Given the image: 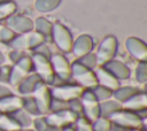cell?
Here are the masks:
<instances>
[{
	"label": "cell",
	"mask_w": 147,
	"mask_h": 131,
	"mask_svg": "<svg viewBox=\"0 0 147 131\" xmlns=\"http://www.w3.org/2000/svg\"><path fill=\"white\" fill-rule=\"evenodd\" d=\"M61 0H36L34 7L40 13H48L57 8Z\"/></svg>",
	"instance_id": "cell-27"
},
{
	"label": "cell",
	"mask_w": 147,
	"mask_h": 131,
	"mask_svg": "<svg viewBox=\"0 0 147 131\" xmlns=\"http://www.w3.org/2000/svg\"><path fill=\"white\" fill-rule=\"evenodd\" d=\"M7 1H10V0H0V5L3 3V2H7Z\"/></svg>",
	"instance_id": "cell-45"
},
{
	"label": "cell",
	"mask_w": 147,
	"mask_h": 131,
	"mask_svg": "<svg viewBox=\"0 0 147 131\" xmlns=\"http://www.w3.org/2000/svg\"><path fill=\"white\" fill-rule=\"evenodd\" d=\"M45 117L49 124H52L53 126H56L57 129H61L69 124H75V122L78 118V116L69 109L49 113V114L45 115Z\"/></svg>",
	"instance_id": "cell-12"
},
{
	"label": "cell",
	"mask_w": 147,
	"mask_h": 131,
	"mask_svg": "<svg viewBox=\"0 0 147 131\" xmlns=\"http://www.w3.org/2000/svg\"><path fill=\"white\" fill-rule=\"evenodd\" d=\"M60 131H76V129H75V124L65 125V126L61 128V129H60Z\"/></svg>",
	"instance_id": "cell-42"
},
{
	"label": "cell",
	"mask_w": 147,
	"mask_h": 131,
	"mask_svg": "<svg viewBox=\"0 0 147 131\" xmlns=\"http://www.w3.org/2000/svg\"><path fill=\"white\" fill-rule=\"evenodd\" d=\"M124 131H146V130L141 128V129H130V130H124Z\"/></svg>",
	"instance_id": "cell-44"
},
{
	"label": "cell",
	"mask_w": 147,
	"mask_h": 131,
	"mask_svg": "<svg viewBox=\"0 0 147 131\" xmlns=\"http://www.w3.org/2000/svg\"><path fill=\"white\" fill-rule=\"evenodd\" d=\"M21 108H22V97L10 94L8 97L0 99V113L1 114H11Z\"/></svg>",
	"instance_id": "cell-20"
},
{
	"label": "cell",
	"mask_w": 147,
	"mask_h": 131,
	"mask_svg": "<svg viewBox=\"0 0 147 131\" xmlns=\"http://www.w3.org/2000/svg\"><path fill=\"white\" fill-rule=\"evenodd\" d=\"M24 55H25V53H24V52L14 49V51H11V52L9 53V59H10V61H11L13 63H16V62H17L18 60H21Z\"/></svg>",
	"instance_id": "cell-40"
},
{
	"label": "cell",
	"mask_w": 147,
	"mask_h": 131,
	"mask_svg": "<svg viewBox=\"0 0 147 131\" xmlns=\"http://www.w3.org/2000/svg\"><path fill=\"white\" fill-rule=\"evenodd\" d=\"M32 70V60L31 56L25 54L21 60H18L10 68L9 84L13 86H17Z\"/></svg>",
	"instance_id": "cell-7"
},
{
	"label": "cell",
	"mask_w": 147,
	"mask_h": 131,
	"mask_svg": "<svg viewBox=\"0 0 147 131\" xmlns=\"http://www.w3.org/2000/svg\"><path fill=\"white\" fill-rule=\"evenodd\" d=\"M45 43V37L36 31H30L26 33H22L20 36H15L8 44L16 51H28L34 49L37 46Z\"/></svg>",
	"instance_id": "cell-2"
},
{
	"label": "cell",
	"mask_w": 147,
	"mask_h": 131,
	"mask_svg": "<svg viewBox=\"0 0 147 131\" xmlns=\"http://www.w3.org/2000/svg\"><path fill=\"white\" fill-rule=\"evenodd\" d=\"M106 70H108L115 78H117L118 80H125L129 79L131 76V70L130 68L121 62V61H116V60H110L107 63H105L102 66Z\"/></svg>",
	"instance_id": "cell-16"
},
{
	"label": "cell",
	"mask_w": 147,
	"mask_h": 131,
	"mask_svg": "<svg viewBox=\"0 0 147 131\" xmlns=\"http://www.w3.org/2000/svg\"><path fill=\"white\" fill-rule=\"evenodd\" d=\"M22 109H24L30 116H41L40 111L37 107V103L32 95H24L22 97Z\"/></svg>",
	"instance_id": "cell-25"
},
{
	"label": "cell",
	"mask_w": 147,
	"mask_h": 131,
	"mask_svg": "<svg viewBox=\"0 0 147 131\" xmlns=\"http://www.w3.org/2000/svg\"><path fill=\"white\" fill-rule=\"evenodd\" d=\"M75 129L76 131H93L92 123L88 120H86L84 116L77 118V121L75 122Z\"/></svg>",
	"instance_id": "cell-34"
},
{
	"label": "cell",
	"mask_w": 147,
	"mask_h": 131,
	"mask_svg": "<svg viewBox=\"0 0 147 131\" xmlns=\"http://www.w3.org/2000/svg\"><path fill=\"white\" fill-rule=\"evenodd\" d=\"M14 37H15V33L10 29L0 24V41L1 43H7L8 44Z\"/></svg>",
	"instance_id": "cell-37"
},
{
	"label": "cell",
	"mask_w": 147,
	"mask_h": 131,
	"mask_svg": "<svg viewBox=\"0 0 147 131\" xmlns=\"http://www.w3.org/2000/svg\"><path fill=\"white\" fill-rule=\"evenodd\" d=\"M10 68H11V67L6 66V64L0 66V84H6V83H9Z\"/></svg>",
	"instance_id": "cell-38"
},
{
	"label": "cell",
	"mask_w": 147,
	"mask_h": 131,
	"mask_svg": "<svg viewBox=\"0 0 147 131\" xmlns=\"http://www.w3.org/2000/svg\"><path fill=\"white\" fill-rule=\"evenodd\" d=\"M32 97L37 103V107L40 111V115H47L49 113V105L52 100L51 88L45 83H40L32 93Z\"/></svg>",
	"instance_id": "cell-10"
},
{
	"label": "cell",
	"mask_w": 147,
	"mask_h": 131,
	"mask_svg": "<svg viewBox=\"0 0 147 131\" xmlns=\"http://www.w3.org/2000/svg\"><path fill=\"white\" fill-rule=\"evenodd\" d=\"M41 83V79L36 75V74H31L28 75L18 85H17V91L21 95H31L33 93V91L36 90V87Z\"/></svg>",
	"instance_id": "cell-19"
},
{
	"label": "cell",
	"mask_w": 147,
	"mask_h": 131,
	"mask_svg": "<svg viewBox=\"0 0 147 131\" xmlns=\"http://www.w3.org/2000/svg\"><path fill=\"white\" fill-rule=\"evenodd\" d=\"M70 69H71V78H74L77 85L82 86L83 88H92L98 84L93 70L85 68L77 61L70 64Z\"/></svg>",
	"instance_id": "cell-3"
},
{
	"label": "cell",
	"mask_w": 147,
	"mask_h": 131,
	"mask_svg": "<svg viewBox=\"0 0 147 131\" xmlns=\"http://www.w3.org/2000/svg\"><path fill=\"white\" fill-rule=\"evenodd\" d=\"M122 109V103L115 99H108L102 102H99V116L105 118H110L111 115Z\"/></svg>",
	"instance_id": "cell-21"
},
{
	"label": "cell",
	"mask_w": 147,
	"mask_h": 131,
	"mask_svg": "<svg viewBox=\"0 0 147 131\" xmlns=\"http://www.w3.org/2000/svg\"><path fill=\"white\" fill-rule=\"evenodd\" d=\"M20 131H34V130H30V129H22V130H20Z\"/></svg>",
	"instance_id": "cell-46"
},
{
	"label": "cell",
	"mask_w": 147,
	"mask_h": 131,
	"mask_svg": "<svg viewBox=\"0 0 147 131\" xmlns=\"http://www.w3.org/2000/svg\"><path fill=\"white\" fill-rule=\"evenodd\" d=\"M0 131H1V130H0Z\"/></svg>",
	"instance_id": "cell-47"
},
{
	"label": "cell",
	"mask_w": 147,
	"mask_h": 131,
	"mask_svg": "<svg viewBox=\"0 0 147 131\" xmlns=\"http://www.w3.org/2000/svg\"><path fill=\"white\" fill-rule=\"evenodd\" d=\"M5 63V55L0 52V66H2Z\"/></svg>",
	"instance_id": "cell-43"
},
{
	"label": "cell",
	"mask_w": 147,
	"mask_h": 131,
	"mask_svg": "<svg viewBox=\"0 0 147 131\" xmlns=\"http://www.w3.org/2000/svg\"><path fill=\"white\" fill-rule=\"evenodd\" d=\"M68 109L71 110L72 113H75L78 117L83 116V106H82V102H80L79 98L68 101Z\"/></svg>",
	"instance_id": "cell-35"
},
{
	"label": "cell",
	"mask_w": 147,
	"mask_h": 131,
	"mask_svg": "<svg viewBox=\"0 0 147 131\" xmlns=\"http://www.w3.org/2000/svg\"><path fill=\"white\" fill-rule=\"evenodd\" d=\"M15 11H16V3L13 0L1 3L0 5V21L10 17L11 15L15 14Z\"/></svg>",
	"instance_id": "cell-31"
},
{
	"label": "cell",
	"mask_w": 147,
	"mask_h": 131,
	"mask_svg": "<svg viewBox=\"0 0 147 131\" xmlns=\"http://www.w3.org/2000/svg\"><path fill=\"white\" fill-rule=\"evenodd\" d=\"M83 91H84V88L77 84L65 83L60 86H53V88H51V95H52V98L68 102L74 99H78L82 95Z\"/></svg>",
	"instance_id": "cell-9"
},
{
	"label": "cell",
	"mask_w": 147,
	"mask_h": 131,
	"mask_svg": "<svg viewBox=\"0 0 147 131\" xmlns=\"http://www.w3.org/2000/svg\"><path fill=\"white\" fill-rule=\"evenodd\" d=\"M31 60H32V68L34 69V74L41 79L42 83H45L46 85H51L54 78V71L49 62V59L33 53Z\"/></svg>",
	"instance_id": "cell-4"
},
{
	"label": "cell",
	"mask_w": 147,
	"mask_h": 131,
	"mask_svg": "<svg viewBox=\"0 0 147 131\" xmlns=\"http://www.w3.org/2000/svg\"><path fill=\"white\" fill-rule=\"evenodd\" d=\"M122 108L129 111L138 113L140 110L147 109V95L144 91L138 92L133 97H131L129 100H126L124 103H122Z\"/></svg>",
	"instance_id": "cell-17"
},
{
	"label": "cell",
	"mask_w": 147,
	"mask_h": 131,
	"mask_svg": "<svg viewBox=\"0 0 147 131\" xmlns=\"http://www.w3.org/2000/svg\"><path fill=\"white\" fill-rule=\"evenodd\" d=\"M111 131H124L130 129H141L144 128L145 121H142L136 113L121 109L110 116Z\"/></svg>",
	"instance_id": "cell-1"
},
{
	"label": "cell",
	"mask_w": 147,
	"mask_h": 131,
	"mask_svg": "<svg viewBox=\"0 0 147 131\" xmlns=\"http://www.w3.org/2000/svg\"><path fill=\"white\" fill-rule=\"evenodd\" d=\"M125 47H126V51L130 53V55L132 57H134L139 62L146 61V59H147V47H146V44L142 40H140L136 37H130L125 41Z\"/></svg>",
	"instance_id": "cell-14"
},
{
	"label": "cell",
	"mask_w": 147,
	"mask_h": 131,
	"mask_svg": "<svg viewBox=\"0 0 147 131\" xmlns=\"http://www.w3.org/2000/svg\"><path fill=\"white\" fill-rule=\"evenodd\" d=\"M94 47V40L90 34H80L76 38L75 41H72V48L71 51L76 56H83L90 52H92Z\"/></svg>",
	"instance_id": "cell-15"
},
{
	"label": "cell",
	"mask_w": 147,
	"mask_h": 131,
	"mask_svg": "<svg viewBox=\"0 0 147 131\" xmlns=\"http://www.w3.org/2000/svg\"><path fill=\"white\" fill-rule=\"evenodd\" d=\"M79 99L83 106V116L92 123L99 117V101L95 99L91 88H84Z\"/></svg>",
	"instance_id": "cell-8"
},
{
	"label": "cell",
	"mask_w": 147,
	"mask_h": 131,
	"mask_svg": "<svg viewBox=\"0 0 147 131\" xmlns=\"http://www.w3.org/2000/svg\"><path fill=\"white\" fill-rule=\"evenodd\" d=\"M63 109H68V102H64L62 100L52 98L51 105H49V113L60 111V110H63Z\"/></svg>",
	"instance_id": "cell-36"
},
{
	"label": "cell",
	"mask_w": 147,
	"mask_h": 131,
	"mask_svg": "<svg viewBox=\"0 0 147 131\" xmlns=\"http://www.w3.org/2000/svg\"><path fill=\"white\" fill-rule=\"evenodd\" d=\"M52 28H53V24L48 20H46L44 17H38L34 21V23H33V29L36 30V32L40 33L45 38L48 37V36H51Z\"/></svg>",
	"instance_id": "cell-24"
},
{
	"label": "cell",
	"mask_w": 147,
	"mask_h": 131,
	"mask_svg": "<svg viewBox=\"0 0 147 131\" xmlns=\"http://www.w3.org/2000/svg\"><path fill=\"white\" fill-rule=\"evenodd\" d=\"M141 90L138 86H132V85H126V86H119L115 91H113V98L118 101L119 103H124L126 100H129L131 97L140 92Z\"/></svg>",
	"instance_id": "cell-22"
},
{
	"label": "cell",
	"mask_w": 147,
	"mask_h": 131,
	"mask_svg": "<svg viewBox=\"0 0 147 131\" xmlns=\"http://www.w3.org/2000/svg\"><path fill=\"white\" fill-rule=\"evenodd\" d=\"M32 51H33L34 54L42 55V56H45V57H47V59H51V56H52V53H51L49 48H48L45 44H41V45L37 46V47H36L34 49H32Z\"/></svg>",
	"instance_id": "cell-39"
},
{
	"label": "cell",
	"mask_w": 147,
	"mask_h": 131,
	"mask_svg": "<svg viewBox=\"0 0 147 131\" xmlns=\"http://www.w3.org/2000/svg\"><path fill=\"white\" fill-rule=\"evenodd\" d=\"M92 129L93 131H111V122L109 118L99 116L92 122Z\"/></svg>",
	"instance_id": "cell-32"
},
{
	"label": "cell",
	"mask_w": 147,
	"mask_h": 131,
	"mask_svg": "<svg viewBox=\"0 0 147 131\" xmlns=\"http://www.w3.org/2000/svg\"><path fill=\"white\" fill-rule=\"evenodd\" d=\"M92 93L94 94L95 99L99 101V102H102L105 100H108V99H111L113 98V91L105 87V86H101V85H95L91 88Z\"/></svg>",
	"instance_id": "cell-29"
},
{
	"label": "cell",
	"mask_w": 147,
	"mask_h": 131,
	"mask_svg": "<svg viewBox=\"0 0 147 131\" xmlns=\"http://www.w3.org/2000/svg\"><path fill=\"white\" fill-rule=\"evenodd\" d=\"M95 77H96V83L98 85L105 86L111 91H115L116 88L119 87V80L117 78H115L108 70H106L103 67L98 68L95 71Z\"/></svg>",
	"instance_id": "cell-18"
},
{
	"label": "cell",
	"mask_w": 147,
	"mask_h": 131,
	"mask_svg": "<svg viewBox=\"0 0 147 131\" xmlns=\"http://www.w3.org/2000/svg\"><path fill=\"white\" fill-rule=\"evenodd\" d=\"M136 79L140 84L146 83V80H147V66H146V61L138 63V66L136 68Z\"/></svg>",
	"instance_id": "cell-33"
},
{
	"label": "cell",
	"mask_w": 147,
	"mask_h": 131,
	"mask_svg": "<svg viewBox=\"0 0 147 131\" xmlns=\"http://www.w3.org/2000/svg\"><path fill=\"white\" fill-rule=\"evenodd\" d=\"M0 130L1 131H20L22 129L13 120L10 115L0 113Z\"/></svg>",
	"instance_id": "cell-26"
},
{
	"label": "cell",
	"mask_w": 147,
	"mask_h": 131,
	"mask_svg": "<svg viewBox=\"0 0 147 131\" xmlns=\"http://www.w3.org/2000/svg\"><path fill=\"white\" fill-rule=\"evenodd\" d=\"M117 47H118V43H117V39L115 36L105 37L102 39V41L100 43L98 51L95 53L98 64L103 66L108 61L113 60L117 52Z\"/></svg>",
	"instance_id": "cell-6"
},
{
	"label": "cell",
	"mask_w": 147,
	"mask_h": 131,
	"mask_svg": "<svg viewBox=\"0 0 147 131\" xmlns=\"http://www.w3.org/2000/svg\"><path fill=\"white\" fill-rule=\"evenodd\" d=\"M10 94H13L11 90L8 86H6L5 84H0V99L5 98V97H8Z\"/></svg>",
	"instance_id": "cell-41"
},
{
	"label": "cell",
	"mask_w": 147,
	"mask_h": 131,
	"mask_svg": "<svg viewBox=\"0 0 147 131\" xmlns=\"http://www.w3.org/2000/svg\"><path fill=\"white\" fill-rule=\"evenodd\" d=\"M7 28L14 33H26L33 30V22L23 15H11L7 18Z\"/></svg>",
	"instance_id": "cell-13"
},
{
	"label": "cell",
	"mask_w": 147,
	"mask_h": 131,
	"mask_svg": "<svg viewBox=\"0 0 147 131\" xmlns=\"http://www.w3.org/2000/svg\"><path fill=\"white\" fill-rule=\"evenodd\" d=\"M76 61L78 63H80L82 66H84L85 68L90 69V70H93L98 64L95 53H92V52H90V53H87V54H85L83 56H79Z\"/></svg>",
	"instance_id": "cell-30"
},
{
	"label": "cell",
	"mask_w": 147,
	"mask_h": 131,
	"mask_svg": "<svg viewBox=\"0 0 147 131\" xmlns=\"http://www.w3.org/2000/svg\"><path fill=\"white\" fill-rule=\"evenodd\" d=\"M13 117V120L20 125L21 129H28L32 124V117L24 110V109H17L16 111L8 114Z\"/></svg>",
	"instance_id": "cell-23"
},
{
	"label": "cell",
	"mask_w": 147,
	"mask_h": 131,
	"mask_svg": "<svg viewBox=\"0 0 147 131\" xmlns=\"http://www.w3.org/2000/svg\"><path fill=\"white\" fill-rule=\"evenodd\" d=\"M49 62L52 64L54 76H56L64 83H68L71 78V69L68 60L61 54H53L49 59Z\"/></svg>",
	"instance_id": "cell-11"
},
{
	"label": "cell",
	"mask_w": 147,
	"mask_h": 131,
	"mask_svg": "<svg viewBox=\"0 0 147 131\" xmlns=\"http://www.w3.org/2000/svg\"><path fill=\"white\" fill-rule=\"evenodd\" d=\"M32 124L34 126V131H60V129L49 124L44 115L36 117L32 121Z\"/></svg>",
	"instance_id": "cell-28"
},
{
	"label": "cell",
	"mask_w": 147,
	"mask_h": 131,
	"mask_svg": "<svg viewBox=\"0 0 147 131\" xmlns=\"http://www.w3.org/2000/svg\"><path fill=\"white\" fill-rule=\"evenodd\" d=\"M54 44L56 47L62 51L63 53H69L71 52L72 48V36L70 31L68 30L67 26H64L61 23H55L53 24L52 28V33H51Z\"/></svg>",
	"instance_id": "cell-5"
}]
</instances>
